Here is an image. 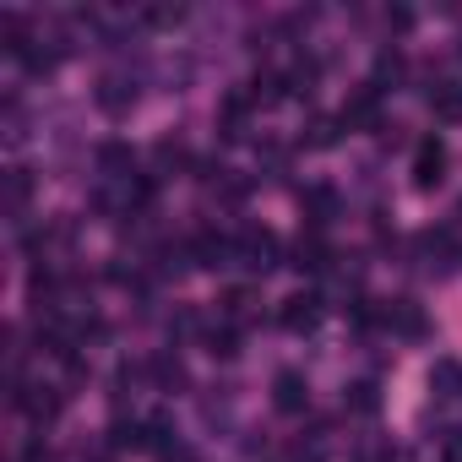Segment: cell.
I'll return each instance as SVG.
<instances>
[{"instance_id":"cell-5","label":"cell","mask_w":462,"mask_h":462,"mask_svg":"<svg viewBox=\"0 0 462 462\" xmlns=\"http://www.w3.org/2000/svg\"><path fill=\"white\" fill-rule=\"evenodd\" d=\"M446 158H451L446 142H440V136H424V142L413 147V185H419V190H435V185L446 180Z\"/></svg>"},{"instance_id":"cell-20","label":"cell","mask_w":462,"mask_h":462,"mask_svg":"<svg viewBox=\"0 0 462 462\" xmlns=\"http://www.w3.org/2000/svg\"><path fill=\"white\" fill-rule=\"evenodd\" d=\"M337 125H343V120H327V115H321V120H310V136H305V142H310V147H332V142H337Z\"/></svg>"},{"instance_id":"cell-3","label":"cell","mask_w":462,"mask_h":462,"mask_svg":"<svg viewBox=\"0 0 462 462\" xmlns=\"http://www.w3.org/2000/svg\"><path fill=\"white\" fill-rule=\"evenodd\" d=\"M348 131H381L386 120H381V88L375 82H359L354 93H348V104H343V115H337Z\"/></svg>"},{"instance_id":"cell-17","label":"cell","mask_w":462,"mask_h":462,"mask_svg":"<svg viewBox=\"0 0 462 462\" xmlns=\"http://www.w3.org/2000/svg\"><path fill=\"white\" fill-rule=\"evenodd\" d=\"M343 408L370 419V413L381 408V392H375V381H354V386H348V397H343Z\"/></svg>"},{"instance_id":"cell-21","label":"cell","mask_w":462,"mask_h":462,"mask_svg":"<svg viewBox=\"0 0 462 462\" xmlns=\"http://www.w3.org/2000/svg\"><path fill=\"white\" fill-rule=\"evenodd\" d=\"M359 462H397V451H392L386 440H365V446H359Z\"/></svg>"},{"instance_id":"cell-10","label":"cell","mask_w":462,"mask_h":462,"mask_svg":"<svg viewBox=\"0 0 462 462\" xmlns=\"http://www.w3.org/2000/svg\"><path fill=\"white\" fill-rule=\"evenodd\" d=\"M300 207H305V217H310V228H321V223H332V217H337V207H343V196H337L332 185H305V190H300Z\"/></svg>"},{"instance_id":"cell-16","label":"cell","mask_w":462,"mask_h":462,"mask_svg":"<svg viewBox=\"0 0 462 462\" xmlns=\"http://www.w3.org/2000/svg\"><path fill=\"white\" fill-rule=\"evenodd\" d=\"M147 375L163 386V392H174V386H185V365L174 359V354H158V359H147Z\"/></svg>"},{"instance_id":"cell-13","label":"cell","mask_w":462,"mask_h":462,"mask_svg":"<svg viewBox=\"0 0 462 462\" xmlns=\"http://www.w3.org/2000/svg\"><path fill=\"white\" fill-rule=\"evenodd\" d=\"M98 169H104L109 180H131V174H136V152H131L125 142H104V147H98Z\"/></svg>"},{"instance_id":"cell-11","label":"cell","mask_w":462,"mask_h":462,"mask_svg":"<svg viewBox=\"0 0 462 462\" xmlns=\"http://www.w3.org/2000/svg\"><path fill=\"white\" fill-rule=\"evenodd\" d=\"M381 327H392L397 337H424V310L413 300H392L381 305Z\"/></svg>"},{"instance_id":"cell-24","label":"cell","mask_w":462,"mask_h":462,"mask_svg":"<svg viewBox=\"0 0 462 462\" xmlns=\"http://www.w3.org/2000/svg\"><path fill=\"white\" fill-rule=\"evenodd\" d=\"M457 217H462V207H457Z\"/></svg>"},{"instance_id":"cell-7","label":"cell","mask_w":462,"mask_h":462,"mask_svg":"<svg viewBox=\"0 0 462 462\" xmlns=\"http://www.w3.org/2000/svg\"><path fill=\"white\" fill-rule=\"evenodd\" d=\"M278 321L289 332H316L321 327V294H289L283 310H278Z\"/></svg>"},{"instance_id":"cell-1","label":"cell","mask_w":462,"mask_h":462,"mask_svg":"<svg viewBox=\"0 0 462 462\" xmlns=\"http://www.w3.org/2000/svg\"><path fill=\"white\" fill-rule=\"evenodd\" d=\"M235 262L245 273H273L283 262V240L273 235V228H240L235 235Z\"/></svg>"},{"instance_id":"cell-2","label":"cell","mask_w":462,"mask_h":462,"mask_svg":"<svg viewBox=\"0 0 462 462\" xmlns=\"http://www.w3.org/2000/svg\"><path fill=\"white\" fill-rule=\"evenodd\" d=\"M136 98H142V82L131 77V71H104L98 77V88H93V104L104 109V115H131L136 109Z\"/></svg>"},{"instance_id":"cell-23","label":"cell","mask_w":462,"mask_h":462,"mask_svg":"<svg viewBox=\"0 0 462 462\" xmlns=\"http://www.w3.org/2000/svg\"><path fill=\"white\" fill-rule=\"evenodd\" d=\"M440 462H462V430H446V440H440Z\"/></svg>"},{"instance_id":"cell-6","label":"cell","mask_w":462,"mask_h":462,"mask_svg":"<svg viewBox=\"0 0 462 462\" xmlns=\"http://www.w3.org/2000/svg\"><path fill=\"white\" fill-rule=\"evenodd\" d=\"M273 408L278 413H305L310 408V381L300 370H278L273 375Z\"/></svg>"},{"instance_id":"cell-22","label":"cell","mask_w":462,"mask_h":462,"mask_svg":"<svg viewBox=\"0 0 462 462\" xmlns=\"http://www.w3.org/2000/svg\"><path fill=\"white\" fill-rule=\"evenodd\" d=\"M142 17H147L152 28H169V23H180L185 12H180V6H152V12H142Z\"/></svg>"},{"instance_id":"cell-9","label":"cell","mask_w":462,"mask_h":462,"mask_svg":"<svg viewBox=\"0 0 462 462\" xmlns=\"http://www.w3.org/2000/svg\"><path fill=\"white\" fill-rule=\"evenodd\" d=\"M332 262H337V256H332V245L316 235V228H310V235H300V245H294V267H300V273L321 278V273H332Z\"/></svg>"},{"instance_id":"cell-4","label":"cell","mask_w":462,"mask_h":462,"mask_svg":"<svg viewBox=\"0 0 462 462\" xmlns=\"http://www.w3.org/2000/svg\"><path fill=\"white\" fill-rule=\"evenodd\" d=\"M185 245H190V262H196V267H207V273H217V267H240V262H235V235L201 228V235H190Z\"/></svg>"},{"instance_id":"cell-18","label":"cell","mask_w":462,"mask_h":462,"mask_svg":"<svg viewBox=\"0 0 462 462\" xmlns=\"http://www.w3.org/2000/svg\"><path fill=\"white\" fill-rule=\"evenodd\" d=\"M430 386H435V397H457V392H462V365H457V359H440V365L430 370Z\"/></svg>"},{"instance_id":"cell-19","label":"cell","mask_w":462,"mask_h":462,"mask_svg":"<svg viewBox=\"0 0 462 462\" xmlns=\"http://www.w3.org/2000/svg\"><path fill=\"white\" fill-rule=\"evenodd\" d=\"M430 104H435V115H440V120H462V88H457V82H435Z\"/></svg>"},{"instance_id":"cell-15","label":"cell","mask_w":462,"mask_h":462,"mask_svg":"<svg viewBox=\"0 0 462 462\" xmlns=\"http://www.w3.org/2000/svg\"><path fill=\"white\" fill-rule=\"evenodd\" d=\"M152 158H158V174H174V169H190V147H185L180 136H163V142L152 147Z\"/></svg>"},{"instance_id":"cell-12","label":"cell","mask_w":462,"mask_h":462,"mask_svg":"<svg viewBox=\"0 0 462 462\" xmlns=\"http://www.w3.org/2000/svg\"><path fill=\"white\" fill-rule=\"evenodd\" d=\"M251 316H256V294L251 289H228L217 300V321H228V327H245Z\"/></svg>"},{"instance_id":"cell-8","label":"cell","mask_w":462,"mask_h":462,"mask_svg":"<svg viewBox=\"0 0 462 462\" xmlns=\"http://www.w3.org/2000/svg\"><path fill=\"white\" fill-rule=\"evenodd\" d=\"M251 109H256V98H251V93H228V98H223V109H217V131H223L228 142H240V136L251 131Z\"/></svg>"},{"instance_id":"cell-14","label":"cell","mask_w":462,"mask_h":462,"mask_svg":"<svg viewBox=\"0 0 462 462\" xmlns=\"http://www.w3.org/2000/svg\"><path fill=\"white\" fill-rule=\"evenodd\" d=\"M28 201H33V174L28 169H12L6 174V217H28Z\"/></svg>"}]
</instances>
